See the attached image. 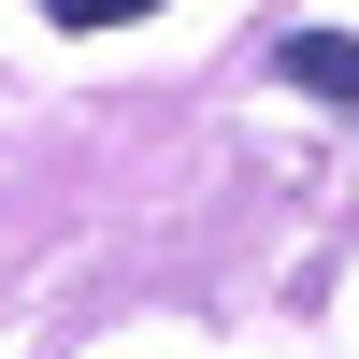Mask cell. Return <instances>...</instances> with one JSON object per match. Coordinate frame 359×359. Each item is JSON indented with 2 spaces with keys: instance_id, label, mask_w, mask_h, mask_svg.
<instances>
[{
  "instance_id": "obj_1",
  "label": "cell",
  "mask_w": 359,
  "mask_h": 359,
  "mask_svg": "<svg viewBox=\"0 0 359 359\" xmlns=\"http://www.w3.org/2000/svg\"><path fill=\"white\" fill-rule=\"evenodd\" d=\"M287 86H316L331 115H359V29H287Z\"/></svg>"
},
{
  "instance_id": "obj_2",
  "label": "cell",
  "mask_w": 359,
  "mask_h": 359,
  "mask_svg": "<svg viewBox=\"0 0 359 359\" xmlns=\"http://www.w3.org/2000/svg\"><path fill=\"white\" fill-rule=\"evenodd\" d=\"M57 29H130V15H158V0H43Z\"/></svg>"
}]
</instances>
